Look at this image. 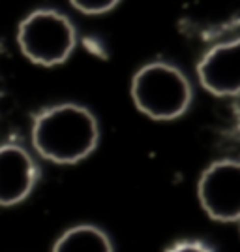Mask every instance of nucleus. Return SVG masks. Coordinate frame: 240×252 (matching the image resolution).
Instances as JSON below:
<instances>
[{"mask_svg":"<svg viewBox=\"0 0 240 252\" xmlns=\"http://www.w3.org/2000/svg\"><path fill=\"white\" fill-rule=\"evenodd\" d=\"M197 194L210 219L240 220V162L219 160L210 164L199 179Z\"/></svg>","mask_w":240,"mask_h":252,"instance_id":"nucleus-4","label":"nucleus"},{"mask_svg":"<svg viewBox=\"0 0 240 252\" xmlns=\"http://www.w3.org/2000/svg\"><path fill=\"white\" fill-rule=\"evenodd\" d=\"M72 6L75 10L83 11L86 15H98V13H105V11L113 10L116 6V2H84V0H72Z\"/></svg>","mask_w":240,"mask_h":252,"instance_id":"nucleus-8","label":"nucleus"},{"mask_svg":"<svg viewBox=\"0 0 240 252\" xmlns=\"http://www.w3.org/2000/svg\"><path fill=\"white\" fill-rule=\"evenodd\" d=\"M53 252H113L107 233L96 226H75L64 231Z\"/></svg>","mask_w":240,"mask_h":252,"instance_id":"nucleus-7","label":"nucleus"},{"mask_svg":"<svg viewBox=\"0 0 240 252\" xmlns=\"http://www.w3.org/2000/svg\"><path fill=\"white\" fill-rule=\"evenodd\" d=\"M21 53L38 66H58L75 47V29L70 19L54 10H36L27 15L17 31Z\"/></svg>","mask_w":240,"mask_h":252,"instance_id":"nucleus-3","label":"nucleus"},{"mask_svg":"<svg viewBox=\"0 0 240 252\" xmlns=\"http://www.w3.org/2000/svg\"><path fill=\"white\" fill-rule=\"evenodd\" d=\"M38 169L30 155L17 145L0 147V207L21 203L32 192Z\"/></svg>","mask_w":240,"mask_h":252,"instance_id":"nucleus-6","label":"nucleus"},{"mask_svg":"<svg viewBox=\"0 0 240 252\" xmlns=\"http://www.w3.org/2000/svg\"><path fill=\"white\" fill-rule=\"evenodd\" d=\"M201 85L214 96L240 94V38L214 45L197 64Z\"/></svg>","mask_w":240,"mask_h":252,"instance_id":"nucleus-5","label":"nucleus"},{"mask_svg":"<svg viewBox=\"0 0 240 252\" xmlns=\"http://www.w3.org/2000/svg\"><path fill=\"white\" fill-rule=\"evenodd\" d=\"M132 98L137 109L156 121L180 117L191 102V87L175 66L152 63L143 66L132 81Z\"/></svg>","mask_w":240,"mask_h":252,"instance_id":"nucleus-2","label":"nucleus"},{"mask_svg":"<svg viewBox=\"0 0 240 252\" xmlns=\"http://www.w3.org/2000/svg\"><path fill=\"white\" fill-rule=\"evenodd\" d=\"M167 252H210V249L199 241H182L171 247Z\"/></svg>","mask_w":240,"mask_h":252,"instance_id":"nucleus-9","label":"nucleus"},{"mask_svg":"<svg viewBox=\"0 0 240 252\" xmlns=\"http://www.w3.org/2000/svg\"><path fill=\"white\" fill-rule=\"evenodd\" d=\"M94 115L77 104H62L45 109L32 126V145L40 157L54 164H75L98 145Z\"/></svg>","mask_w":240,"mask_h":252,"instance_id":"nucleus-1","label":"nucleus"}]
</instances>
